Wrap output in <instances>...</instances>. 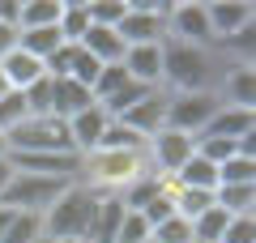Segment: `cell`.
I'll list each match as a JSON object with an SVG mask.
<instances>
[{
    "mask_svg": "<svg viewBox=\"0 0 256 243\" xmlns=\"http://www.w3.org/2000/svg\"><path fill=\"white\" fill-rule=\"evenodd\" d=\"M222 68H226V60L214 47H188V43L162 38V90L166 94H214Z\"/></svg>",
    "mask_w": 256,
    "mask_h": 243,
    "instance_id": "obj_1",
    "label": "cell"
},
{
    "mask_svg": "<svg viewBox=\"0 0 256 243\" xmlns=\"http://www.w3.org/2000/svg\"><path fill=\"white\" fill-rule=\"evenodd\" d=\"M141 175H150L146 154H128V150H94L82 158V175L77 180L90 192H107V196H120L128 184H137Z\"/></svg>",
    "mask_w": 256,
    "mask_h": 243,
    "instance_id": "obj_2",
    "label": "cell"
},
{
    "mask_svg": "<svg viewBox=\"0 0 256 243\" xmlns=\"http://www.w3.org/2000/svg\"><path fill=\"white\" fill-rule=\"evenodd\" d=\"M94 200H98V192H90L82 180H73L56 196V205L43 214V239H82V243H90Z\"/></svg>",
    "mask_w": 256,
    "mask_h": 243,
    "instance_id": "obj_3",
    "label": "cell"
},
{
    "mask_svg": "<svg viewBox=\"0 0 256 243\" xmlns=\"http://www.w3.org/2000/svg\"><path fill=\"white\" fill-rule=\"evenodd\" d=\"M9 154H77L68 141V124L56 116H26L9 132ZM82 158V154H77Z\"/></svg>",
    "mask_w": 256,
    "mask_h": 243,
    "instance_id": "obj_4",
    "label": "cell"
},
{
    "mask_svg": "<svg viewBox=\"0 0 256 243\" xmlns=\"http://www.w3.org/2000/svg\"><path fill=\"white\" fill-rule=\"evenodd\" d=\"M166 0H128V13L120 18L116 34L124 38V47H146L166 38Z\"/></svg>",
    "mask_w": 256,
    "mask_h": 243,
    "instance_id": "obj_5",
    "label": "cell"
},
{
    "mask_svg": "<svg viewBox=\"0 0 256 243\" xmlns=\"http://www.w3.org/2000/svg\"><path fill=\"white\" fill-rule=\"evenodd\" d=\"M64 188H68V180H38V175L13 171V180H9V188H4V196H0V205L13 209V214H38L43 218Z\"/></svg>",
    "mask_w": 256,
    "mask_h": 243,
    "instance_id": "obj_6",
    "label": "cell"
},
{
    "mask_svg": "<svg viewBox=\"0 0 256 243\" xmlns=\"http://www.w3.org/2000/svg\"><path fill=\"white\" fill-rule=\"evenodd\" d=\"M192 154H196V136L175 132V128H158V132L146 141V162H150L154 175H175Z\"/></svg>",
    "mask_w": 256,
    "mask_h": 243,
    "instance_id": "obj_7",
    "label": "cell"
},
{
    "mask_svg": "<svg viewBox=\"0 0 256 243\" xmlns=\"http://www.w3.org/2000/svg\"><path fill=\"white\" fill-rule=\"evenodd\" d=\"M214 111H218L214 94H166V128H175V132L201 136Z\"/></svg>",
    "mask_w": 256,
    "mask_h": 243,
    "instance_id": "obj_8",
    "label": "cell"
},
{
    "mask_svg": "<svg viewBox=\"0 0 256 243\" xmlns=\"http://www.w3.org/2000/svg\"><path fill=\"white\" fill-rule=\"evenodd\" d=\"M166 38L171 43H188V47H214V30L205 18V4L196 0H184L166 9Z\"/></svg>",
    "mask_w": 256,
    "mask_h": 243,
    "instance_id": "obj_9",
    "label": "cell"
},
{
    "mask_svg": "<svg viewBox=\"0 0 256 243\" xmlns=\"http://www.w3.org/2000/svg\"><path fill=\"white\" fill-rule=\"evenodd\" d=\"M214 98L218 107H248L256 111V68L252 64H226L214 86Z\"/></svg>",
    "mask_w": 256,
    "mask_h": 243,
    "instance_id": "obj_10",
    "label": "cell"
},
{
    "mask_svg": "<svg viewBox=\"0 0 256 243\" xmlns=\"http://www.w3.org/2000/svg\"><path fill=\"white\" fill-rule=\"evenodd\" d=\"M205 18H210L214 43H218V38H230L244 26H252L256 22V4L252 0H210V4H205Z\"/></svg>",
    "mask_w": 256,
    "mask_h": 243,
    "instance_id": "obj_11",
    "label": "cell"
},
{
    "mask_svg": "<svg viewBox=\"0 0 256 243\" xmlns=\"http://www.w3.org/2000/svg\"><path fill=\"white\" fill-rule=\"evenodd\" d=\"M120 68L128 72V81L150 86V90H162V43H146V47H128Z\"/></svg>",
    "mask_w": 256,
    "mask_h": 243,
    "instance_id": "obj_12",
    "label": "cell"
},
{
    "mask_svg": "<svg viewBox=\"0 0 256 243\" xmlns=\"http://www.w3.org/2000/svg\"><path fill=\"white\" fill-rule=\"evenodd\" d=\"M107 111L98 107V102H94V107H86V111H77L73 120H64V124H68V141H73V150L82 154H94L98 150V141H102V128H107Z\"/></svg>",
    "mask_w": 256,
    "mask_h": 243,
    "instance_id": "obj_13",
    "label": "cell"
},
{
    "mask_svg": "<svg viewBox=\"0 0 256 243\" xmlns=\"http://www.w3.org/2000/svg\"><path fill=\"white\" fill-rule=\"evenodd\" d=\"M201 136H226V141H252L256 136V111L248 107H218Z\"/></svg>",
    "mask_w": 256,
    "mask_h": 243,
    "instance_id": "obj_14",
    "label": "cell"
},
{
    "mask_svg": "<svg viewBox=\"0 0 256 243\" xmlns=\"http://www.w3.org/2000/svg\"><path fill=\"white\" fill-rule=\"evenodd\" d=\"M120 124H128L132 132H141V136L150 141L158 128H166V90H154L150 98H141L132 111H124V116H120Z\"/></svg>",
    "mask_w": 256,
    "mask_h": 243,
    "instance_id": "obj_15",
    "label": "cell"
},
{
    "mask_svg": "<svg viewBox=\"0 0 256 243\" xmlns=\"http://www.w3.org/2000/svg\"><path fill=\"white\" fill-rule=\"evenodd\" d=\"M0 72H4V81H9V90H30L34 81H43L47 77V68H43V60H34L30 52H22V47H13L4 60H0Z\"/></svg>",
    "mask_w": 256,
    "mask_h": 243,
    "instance_id": "obj_16",
    "label": "cell"
},
{
    "mask_svg": "<svg viewBox=\"0 0 256 243\" xmlns=\"http://www.w3.org/2000/svg\"><path fill=\"white\" fill-rule=\"evenodd\" d=\"M86 107H94V94L86 86H77L73 77H52V116L56 120H73Z\"/></svg>",
    "mask_w": 256,
    "mask_h": 243,
    "instance_id": "obj_17",
    "label": "cell"
},
{
    "mask_svg": "<svg viewBox=\"0 0 256 243\" xmlns=\"http://www.w3.org/2000/svg\"><path fill=\"white\" fill-rule=\"evenodd\" d=\"M124 200L120 196H107V192H98V200H94V222H90V243H116V230L120 222H124Z\"/></svg>",
    "mask_w": 256,
    "mask_h": 243,
    "instance_id": "obj_18",
    "label": "cell"
},
{
    "mask_svg": "<svg viewBox=\"0 0 256 243\" xmlns=\"http://www.w3.org/2000/svg\"><path fill=\"white\" fill-rule=\"evenodd\" d=\"M77 47H82V52H90L98 64H120V60H124V52H128L124 38H120L116 30H107V26H90V30H86V38H82Z\"/></svg>",
    "mask_w": 256,
    "mask_h": 243,
    "instance_id": "obj_19",
    "label": "cell"
},
{
    "mask_svg": "<svg viewBox=\"0 0 256 243\" xmlns=\"http://www.w3.org/2000/svg\"><path fill=\"white\" fill-rule=\"evenodd\" d=\"M214 205L226 218L256 214V184H222V188H214Z\"/></svg>",
    "mask_w": 256,
    "mask_h": 243,
    "instance_id": "obj_20",
    "label": "cell"
},
{
    "mask_svg": "<svg viewBox=\"0 0 256 243\" xmlns=\"http://www.w3.org/2000/svg\"><path fill=\"white\" fill-rule=\"evenodd\" d=\"M175 180V188H196V192H214L218 188V166L214 162H205L201 154H192L188 162H184L180 171L171 175Z\"/></svg>",
    "mask_w": 256,
    "mask_h": 243,
    "instance_id": "obj_21",
    "label": "cell"
},
{
    "mask_svg": "<svg viewBox=\"0 0 256 243\" xmlns=\"http://www.w3.org/2000/svg\"><path fill=\"white\" fill-rule=\"evenodd\" d=\"M64 0H22L18 9V30H47L60 22Z\"/></svg>",
    "mask_w": 256,
    "mask_h": 243,
    "instance_id": "obj_22",
    "label": "cell"
},
{
    "mask_svg": "<svg viewBox=\"0 0 256 243\" xmlns=\"http://www.w3.org/2000/svg\"><path fill=\"white\" fill-rule=\"evenodd\" d=\"M64 43H82L86 30H90V13H86V0H64L60 9V22H56Z\"/></svg>",
    "mask_w": 256,
    "mask_h": 243,
    "instance_id": "obj_23",
    "label": "cell"
},
{
    "mask_svg": "<svg viewBox=\"0 0 256 243\" xmlns=\"http://www.w3.org/2000/svg\"><path fill=\"white\" fill-rule=\"evenodd\" d=\"M98 150H128V154H146V136H141V132H132V128H128V124H120V120H107Z\"/></svg>",
    "mask_w": 256,
    "mask_h": 243,
    "instance_id": "obj_24",
    "label": "cell"
},
{
    "mask_svg": "<svg viewBox=\"0 0 256 243\" xmlns=\"http://www.w3.org/2000/svg\"><path fill=\"white\" fill-rule=\"evenodd\" d=\"M60 43H64V38H60V30H56V26H47V30H18V47H22V52H30L34 60H47Z\"/></svg>",
    "mask_w": 256,
    "mask_h": 243,
    "instance_id": "obj_25",
    "label": "cell"
},
{
    "mask_svg": "<svg viewBox=\"0 0 256 243\" xmlns=\"http://www.w3.org/2000/svg\"><path fill=\"white\" fill-rule=\"evenodd\" d=\"M38 239H43V218L38 214H13L4 234H0V243H38Z\"/></svg>",
    "mask_w": 256,
    "mask_h": 243,
    "instance_id": "obj_26",
    "label": "cell"
},
{
    "mask_svg": "<svg viewBox=\"0 0 256 243\" xmlns=\"http://www.w3.org/2000/svg\"><path fill=\"white\" fill-rule=\"evenodd\" d=\"M226 222H230V218L222 214L218 205H210L201 218H192V222H188L192 226V243H218L222 230H226Z\"/></svg>",
    "mask_w": 256,
    "mask_h": 243,
    "instance_id": "obj_27",
    "label": "cell"
},
{
    "mask_svg": "<svg viewBox=\"0 0 256 243\" xmlns=\"http://www.w3.org/2000/svg\"><path fill=\"white\" fill-rule=\"evenodd\" d=\"M222 184H256V158L252 154H235L218 166V188Z\"/></svg>",
    "mask_w": 256,
    "mask_h": 243,
    "instance_id": "obj_28",
    "label": "cell"
},
{
    "mask_svg": "<svg viewBox=\"0 0 256 243\" xmlns=\"http://www.w3.org/2000/svg\"><path fill=\"white\" fill-rule=\"evenodd\" d=\"M86 13H90V26L116 30L120 18L128 13V0H86Z\"/></svg>",
    "mask_w": 256,
    "mask_h": 243,
    "instance_id": "obj_29",
    "label": "cell"
},
{
    "mask_svg": "<svg viewBox=\"0 0 256 243\" xmlns=\"http://www.w3.org/2000/svg\"><path fill=\"white\" fill-rule=\"evenodd\" d=\"M26 116H30V111H26V98H22L18 90H9L4 98H0V132H4V136H9Z\"/></svg>",
    "mask_w": 256,
    "mask_h": 243,
    "instance_id": "obj_30",
    "label": "cell"
},
{
    "mask_svg": "<svg viewBox=\"0 0 256 243\" xmlns=\"http://www.w3.org/2000/svg\"><path fill=\"white\" fill-rule=\"evenodd\" d=\"M150 222L137 214V209H128L124 214V222H120V230H116V243H150Z\"/></svg>",
    "mask_w": 256,
    "mask_h": 243,
    "instance_id": "obj_31",
    "label": "cell"
},
{
    "mask_svg": "<svg viewBox=\"0 0 256 243\" xmlns=\"http://www.w3.org/2000/svg\"><path fill=\"white\" fill-rule=\"evenodd\" d=\"M98 72H102V64L94 60L90 52H82V47H77V56H73V68H68V77H73L77 86H86V90H94V81H98Z\"/></svg>",
    "mask_w": 256,
    "mask_h": 243,
    "instance_id": "obj_32",
    "label": "cell"
},
{
    "mask_svg": "<svg viewBox=\"0 0 256 243\" xmlns=\"http://www.w3.org/2000/svg\"><path fill=\"white\" fill-rule=\"evenodd\" d=\"M22 98H26L30 116H52V77H43V81H34L30 90H22Z\"/></svg>",
    "mask_w": 256,
    "mask_h": 243,
    "instance_id": "obj_33",
    "label": "cell"
},
{
    "mask_svg": "<svg viewBox=\"0 0 256 243\" xmlns=\"http://www.w3.org/2000/svg\"><path fill=\"white\" fill-rule=\"evenodd\" d=\"M128 81V72L120 68V64H102V72H98V81H94V102H102V98H111V94L120 90V86H124Z\"/></svg>",
    "mask_w": 256,
    "mask_h": 243,
    "instance_id": "obj_34",
    "label": "cell"
},
{
    "mask_svg": "<svg viewBox=\"0 0 256 243\" xmlns=\"http://www.w3.org/2000/svg\"><path fill=\"white\" fill-rule=\"evenodd\" d=\"M150 239H154V243H192V226L175 214V218H166L162 226H154V234H150Z\"/></svg>",
    "mask_w": 256,
    "mask_h": 243,
    "instance_id": "obj_35",
    "label": "cell"
},
{
    "mask_svg": "<svg viewBox=\"0 0 256 243\" xmlns=\"http://www.w3.org/2000/svg\"><path fill=\"white\" fill-rule=\"evenodd\" d=\"M218 243H256V214H244V218H230L226 230H222Z\"/></svg>",
    "mask_w": 256,
    "mask_h": 243,
    "instance_id": "obj_36",
    "label": "cell"
},
{
    "mask_svg": "<svg viewBox=\"0 0 256 243\" xmlns=\"http://www.w3.org/2000/svg\"><path fill=\"white\" fill-rule=\"evenodd\" d=\"M13 47H18V30H13V26H0V60H4Z\"/></svg>",
    "mask_w": 256,
    "mask_h": 243,
    "instance_id": "obj_37",
    "label": "cell"
},
{
    "mask_svg": "<svg viewBox=\"0 0 256 243\" xmlns=\"http://www.w3.org/2000/svg\"><path fill=\"white\" fill-rule=\"evenodd\" d=\"M9 180H13V166H9V158L0 162V196H4V188H9Z\"/></svg>",
    "mask_w": 256,
    "mask_h": 243,
    "instance_id": "obj_38",
    "label": "cell"
},
{
    "mask_svg": "<svg viewBox=\"0 0 256 243\" xmlns=\"http://www.w3.org/2000/svg\"><path fill=\"white\" fill-rule=\"evenodd\" d=\"M9 218H13V209H4V205H0V234H4V226H9Z\"/></svg>",
    "mask_w": 256,
    "mask_h": 243,
    "instance_id": "obj_39",
    "label": "cell"
},
{
    "mask_svg": "<svg viewBox=\"0 0 256 243\" xmlns=\"http://www.w3.org/2000/svg\"><path fill=\"white\" fill-rule=\"evenodd\" d=\"M4 158H9V136L0 132V162H4Z\"/></svg>",
    "mask_w": 256,
    "mask_h": 243,
    "instance_id": "obj_40",
    "label": "cell"
},
{
    "mask_svg": "<svg viewBox=\"0 0 256 243\" xmlns=\"http://www.w3.org/2000/svg\"><path fill=\"white\" fill-rule=\"evenodd\" d=\"M4 94H9V81H4V72H0V98H4Z\"/></svg>",
    "mask_w": 256,
    "mask_h": 243,
    "instance_id": "obj_41",
    "label": "cell"
},
{
    "mask_svg": "<svg viewBox=\"0 0 256 243\" xmlns=\"http://www.w3.org/2000/svg\"><path fill=\"white\" fill-rule=\"evenodd\" d=\"M38 243H82V239H38Z\"/></svg>",
    "mask_w": 256,
    "mask_h": 243,
    "instance_id": "obj_42",
    "label": "cell"
},
{
    "mask_svg": "<svg viewBox=\"0 0 256 243\" xmlns=\"http://www.w3.org/2000/svg\"><path fill=\"white\" fill-rule=\"evenodd\" d=\"M150 243H154V239H150Z\"/></svg>",
    "mask_w": 256,
    "mask_h": 243,
    "instance_id": "obj_43",
    "label": "cell"
}]
</instances>
